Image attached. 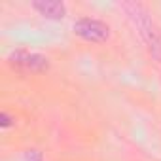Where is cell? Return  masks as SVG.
I'll list each match as a JSON object with an SVG mask.
<instances>
[{"mask_svg":"<svg viewBox=\"0 0 161 161\" xmlns=\"http://www.w3.org/2000/svg\"><path fill=\"white\" fill-rule=\"evenodd\" d=\"M25 159H27V161H42V153L36 152V150H29V152L25 153Z\"/></svg>","mask_w":161,"mask_h":161,"instance_id":"5","label":"cell"},{"mask_svg":"<svg viewBox=\"0 0 161 161\" xmlns=\"http://www.w3.org/2000/svg\"><path fill=\"white\" fill-rule=\"evenodd\" d=\"M32 10L38 12V15L53 21H61L66 17V6L59 0H36L32 2Z\"/></svg>","mask_w":161,"mask_h":161,"instance_id":"4","label":"cell"},{"mask_svg":"<svg viewBox=\"0 0 161 161\" xmlns=\"http://www.w3.org/2000/svg\"><path fill=\"white\" fill-rule=\"evenodd\" d=\"M8 63L12 68L19 72H31V74H42L49 70V59L46 55L27 51V49H15L8 55Z\"/></svg>","mask_w":161,"mask_h":161,"instance_id":"2","label":"cell"},{"mask_svg":"<svg viewBox=\"0 0 161 161\" xmlns=\"http://www.w3.org/2000/svg\"><path fill=\"white\" fill-rule=\"evenodd\" d=\"M72 31L76 36H80L86 42H91V44H103L110 38V27L101 21V19H95V17H80L74 21L72 25Z\"/></svg>","mask_w":161,"mask_h":161,"instance_id":"3","label":"cell"},{"mask_svg":"<svg viewBox=\"0 0 161 161\" xmlns=\"http://www.w3.org/2000/svg\"><path fill=\"white\" fill-rule=\"evenodd\" d=\"M121 8L127 14V17L131 19V23L136 27V31H138L140 38L144 40L150 55L157 63H161V31L153 23V19L148 14V10L140 2H123Z\"/></svg>","mask_w":161,"mask_h":161,"instance_id":"1","label":"cell"}]
</instances>
